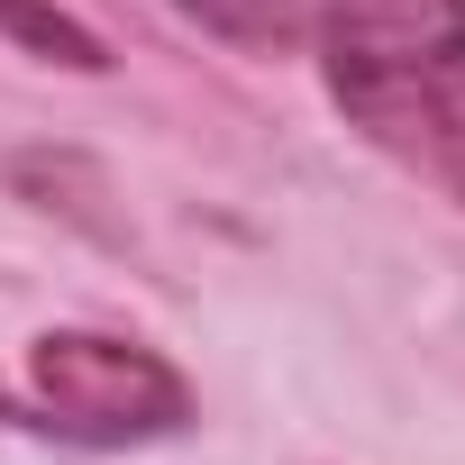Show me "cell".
Here are the masks:
<instances>
[{
	"instance_id": "obj_4",
	"label": "cell",
	"mask_w": 465,
	"mask_h": 465,
	"mask_svg": "<svg viewBox=\"0 0 465 465\" xmlns=\"http://www.w3.org/2000/svg\"><path fill=\"white\" fill-rule=\"evenodd\" d=\"M0 28H10L19 46H37L46 64H74V74H110V55H101V37H92L83 19H64L55 0H0Z\"/></svg>"
},
{
	"instance_id": "obj_3",
	"label": "cell",
	"mask_w": 465,
	"mask_h": 465,
	"mask_svg": "<svg viewBox=\"0 0 465 465\" xmlns=\"http://www.w3.org/2000/svg\"><path fill=\"white\" fill-rule=\"evenodd\" d=\"M173 10L201 19L210 37H228V46H247V55H283V46L311 37V10H302V0H173Z\"/></svg>"
},
{
	"instance_id": "obj_1",
	"label": "cell",
	"mask_w": 465,
	"mask_h": 465,
	"mask_svg": "<svg viewBox=\"0 0 465 465\" xmlns=\"http://www.w3.org/2000/svg\"><path fill=\"white\" fill-rule=\"evenodd\" d=\"M311 37L347 128L465 201V0H320Z\"/></svg>"
},
{
	"instance_id": "obj_2",
	"label": "cell",
	"mask_w": 465,
	"mask_h": 465,
	"mask_svg": "<svg viewBox=\"0 0 465 465\" xmlns=\"http://www.w3.org/2000/svg\"><path fill=\"white\" fill-rule=\"evenodd\" d=\"M28 401L37 429L74 438V447H155L192 429V383L110 329H46L28 347Z\"/></svg>"
}]
</instances>
